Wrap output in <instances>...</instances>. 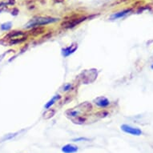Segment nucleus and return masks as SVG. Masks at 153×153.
Segmentation results:
<instances>
[{
	"label": "nucleus",
	"instance_id": "obj_8",
	"mask_svg": "<svg viewBox=\"0 0 153 153\" xmlns=\"http://www.w3.org/2000/svg\"><path fill=\"white\" fill-rule=\"evenodd\" d=\"M131 11V9H127V10H124V11H122L115 13V14H111V15L110 19H111V20L118 19H120V18L124 17L126 14H128V13H130Z\"/></svg>",
	"mask_w": 153,
	"mask_h": 153
},
{
	"label": "nucleus",
	"instance_id": "obj_13",
	"mask_svg": "<svg viewBox=\"0 0 153 153\" xmlns=\"http://www.w3.org/2000/svg\"><path fill=\"white\" fill-rule=\"evenodd\" d=\"M60 99H61V96H60V95H56V96H55L53 97V98H52L50 101H48L47 103L45 105L46 109L51 108V106H52L53 104H55V103L56 102V101H58V100H60Z\"/></svg>",
	"mask_w": 153,
	"mask_h": 153
},
{
	"label": "nucleus",
	"instance_id": "obj_16",
	"mask_svg": "<svg viewBox=\"0 0 153 153\" xmlns=\"http://www.w3.org/2000/svg\"><path fill=\"white\" fill-rule=\"evenodd\" d=\"M96 116H99V118H104V117L108 116V112L107 111H100L99 112H97L96 113Z\"/></svg>",
	"mask_w": 153,
	"mask_h": 153
},
{
	"label": "nucleus",
	"instance_id": "obj_15",
	"mask_svg": "<svg viewBox=\"0 0 153 153\" xmlns=\"http://www.w3.org/2000/svg\"><path fill=\"white\" fill-rule=\"evenodd\" d=\"M11 27H12V23H11V22H6V23H3V24L1 25V30L4 31H9L10 29L11 28Z\"/></svg>",
	"mask_w": 153,
	"mask_h": 153
},
{
	"label": "nucleus",
	"instance_id": "obj_18",
	"mask_svg": "<svg viewBox=\"0 0 153 153\" xmlns=\"http://www.w3.org/2000/svg\"><path fill=\"white\" fill-rule=\"evenodd\" d=\"M5 3L6 5H14L15 3V0H6Z\"/></svg>",
	"mask_w": 153,
	"mask_h": 153
},
{
	"label": "nucleus",
	"instance_id": "obj_19",
	"mask_svg": "<svg viewBox=\"0 0 153 153\" xmlns=\"http://www.w3.org/2000/svg\"><path fill=\"white\" fill-rule=\"evenodd\" d=\"M82 140H89L88 138H83V137H80V138H77V139H74L73 141L77 142V141H82Z\"/></svg>",
	"mask_w": 153,
	"mask_h": 153
},
{
	"label": "nucleus",
	"instance_id": "obj_22",
	"mask_svg": "<svg viewBox=\"0 0 153 153\" xmlns=\"http://www.w3.org/2000/svg\"><path fill=\"white\" fill-rule=\"evenodd\" d=\"M151 68H152V69H153V63L152 64V66H151Z\"/></svg>",
	"mask_w": 153,
	"mask_h": 153
},
{
	"label": "nucleus",
	"instance_id": "obj_11",
	"mask_svg": "<svg viewBox=\"0 0 153 153\" xmlns=\"http://www.w3.org/2000/svg\"><path fill=\"white\" fill-rule=\"evenodd\" d=\"M78 108H80L82 111H90L92 110V105H91V103L84 102L79 105Z\"/></svg>",
	"mask_w": 153,
	"mask_h": 153
},
{
	"label": "nucleus",
	"instance_id": "obj_10",
	"mask_svg": "<svg viewBox=\"0 0 153 153\" xmlns=\"http://www.w3.org/2000/svg\"><path fill=\"white\" fill-rule=\"evenodd\" d=\"M83 111L80 110L79 108H73V109H71L67 111V116L71 118H74V117H76L80 116V114L82 113Z\"/></svg>",
	"mask_w": 153,
	"mask_h": 153
},
{
	"label": "nucleus",
	"instance_id": "obj_4",
	"mask_svg": "<svg viewBox=\"0 0 153 153\" xmlns=\"http://www.w3.org/2000/svg\"><path fill=\"white\" fill-rule=\"evenodd\" d=\"M6 38L9 39L10 40H27V35L23 31H14L11 33H9L6 36Z\"/></svg>",
	"mask_w": 153,
	"mask_h": 153
},
{
	"label": "nucleus",
	"instance_id": "obj_3",
	"mask_svg": "<svg viewBox=\"0 0 153 153\" xmlns=\"http://www.w3.org/2000/svg\"><path fill=\"white\" fill-rule=\"evenodd\" d=\"M121 130L124 131L125 133L130 134V135L136 136H141L142 133H143L141 129H139L138 128H135V127H132V126L128 124H123L121 126Z\"/></svg>",
	"mask_w": 153,
	"mask_h": 153
},
{
	"label": "nucleus",
	"instance_id": "obj_9",
	"mask_svg": "<svg viewBox=\"0 0 153 153\" xmlns=\"http://www.w3.org/2000/svg\"><path fill=\"white\" fill-rule=\"evenodd\" d=\"M78 151V147L72 144H67L62 147V152L64 153H75Z\"/></svg>",
	"mask_w": 153,
	"mask_h": 153
},
{
	"label": "nucleus",
	"instance_id": "obj_12",
	"mask_svg": "<svg viewBox=\"0 0 153 153\" xmlns=\"http://www.w3.org/2000/svg\"><path fill=\"white\" fill-rule=\"evenodd\" d=\"M55 114V110L53 108H48L47 110L45 111V112L43 113V119H51V117H53Z\"/></svg>",
	"mask_w": 153,
	"mask_h": 153
},
{
	"label": "nucleus",
	"instance_id": "obj_5",
	"mask_svg": "<svg viewBox=\"0 0 153 153\" xmlns=\"http://www.w3.org/2000/svg\"><path fill=\"white\" fill-rule=\"evenodd\" d=\"M94 103H95V104L99 107V108H107L108 107L109 105H110V101H109V99H107L106 97L104 96H99L96 99H94Z\"/></svg>",
	"mask_w": 153,
	"mask_h": 153
},
{
	"label": "nucleus",
	"instance_id": "obj_2",
	"mask_svg": "<svg viewBox=\"0 0 153 153\" xmlns=\"http://www.w3.org/2000/svg\"><path fill=\"white\" fill-rule=\"evenodd\" d=\"M87 18L86 17H81L78 18V19H68L63 21L62 23H61V27L62 28L65 29H69L72 28V27H75V26L79 25L80 23H81L83 21H84Z\"/></svg>",
	"mask_w": 153,
	"mask_h": 153
},
{
	"label": "nucleus",
	"instance_id": "obj_6",
	"mask_svg": "<svg viewBox=\"0 0 153 153\" xmlns=\"http://www.w3.org/2000/svg\"><path fill=\"white\" fill-rule=\"evenodd\" d=\"M77 48H78V44L77 43H73L71 46L66 47L65 49L62 50V55H63V56L67 57L68 55H70L72 54V53H74L75 51H76Z\"/></svg>",
	"mask_w": 153,
	"mask_h": 153
},
{
	"label": "nucleus",
	"instance_id": "obj_7",
	"mask_svg": "<svg viewBox=\"0 0 153 153\" xmlns=\"http://www.w3.org/2000/svg\"><path fill=\"white\" fill-rule=\"evenodd\" d=\"M45 32V28L41 26H37L34 27H32L30 31V34H32L33 36H38L40 34H43Z\"/></svg>",
	"mask_w": 153,
	"mask_h": 153
},
{
	"label": "nucleus",
	"instance_id": "obj_17",
	"mask_svg": "<svg viewBox=\"0 0 153 153\" xmlns=\"http://www.w3.org/2000/svg\"><path fill=\"white\" fill-rule=\"evenodd\" d=\"M72 88H73V85H72L71 83H68V84H65V85L63 86V88H62V91H71V90H72Z\"/></svg>",
	"mask_w": 153,
	"mask_h": 153
},
{
	"label": "nucleus",
	"instance_id": "obj_20",
	"mask_svg": "<svg viewBox=\"0 0 153 153\" xmlns=\"http://www.w3.org/2000/svg\"><path fill=\"white\" fill-rule=\"evenodd\" d=\"M18 13H19V11H18V9L14 8L13 11H12V13L11 14H13V15H17Z\"/></svg>",
	"mask_w": 153,
	"mask_h": 153
},
{
	"label": "nucleus",
	"instance_id": "obj_1",
	"mask_svg": "<svg viewBox=\"0 0 153 153\" xmlns=\"http://www.w3.org/2000/svg\"><path fill=\"white\" fill-rule=\"evenodd\" d=\"M59 21V19L57 18H52V17H38L34 18L32 20H31L27 25H26V28H32L37 26H43L47 25L50 23H56Z\"/></svg>",
	"mask_w": 153,
	"mask_h": 153
},
{
	"label": "nucleus",
	"instance_id": "obj_14",
	"mask_svg": "<svg viewBox=\"0 0 153 153\" xmlns=\"http://www.w3.org/2000/svg\"><path fill=\"white\" fill-rule=\"evenodd\" d=\"M71 120L73 121V123L75 124H82L83 123L85 122V118H83L81 116H79L74 117V118H71Z\"/></svg>",
	"mask_w": 153,
	"mask_h": 153
},
{
	"label": "nucleus",
	"instance_id": "obj_21",
	"mask_svg": "<svg viewBox=\"0 0 153 153\" xmlns=\"http://www.w3.org/2000/svg\"><path fill=\"white\" fill-rule=\"evenodd\" d=\"M56 2H58V3H61V2H62L63 0H55Z\"/></svg>",
	"mask_w": 153,
	"mask_h": 153
}]
</instances>
